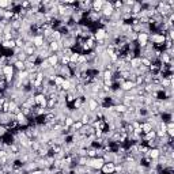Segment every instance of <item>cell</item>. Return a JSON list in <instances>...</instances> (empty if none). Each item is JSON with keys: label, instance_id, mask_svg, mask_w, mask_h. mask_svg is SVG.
Instances as JSON below:
<instances>
[{"label": "cell", "instance_id": "cell-4", "mask_svg": "<svg viewBox=\"0 0 174 174\" xmlns=\"http://www.w3.org/2000/svg\"><path fill=\"white\" fill-rule=\"evenodd\" d=\"M23 53L27 54V57L29 56H33V54L37 53V48L33 45V42H31V44H26L25 48H23Z\"/></svg>", "mask_w": 174, "mask_h": 174}, {"label": "cell", "instance_id": "cell-20", "mask_svg": "<svg viewBox=\"0 0 174 174\" xmlns=\"http://www.w3.org/2000/svg\"><path fill=\"white\" fill-rule=\"evenodd\" d=\"M16 60H19V61H23V63H26V61H27V54H25V53H23V50L21 52V53H18V54H16Z\"/></svg>", "mask_w": 174, "mask_h": 174}, {"label": "cell", "instance_id": "cell-12", "mask_svg": "<svg viewBox=\"0 0 174 174\" xmlns=\"http://www.w3.org/2000/svg\"><path fill=\"white\" fill-rule=\"evenodd\" d=\"M113 110H114L116 113H118V114H124V113L128 110V108H125V106L123 105V103H118V105H114V106H112Z\"/></svg>", "mask_w": 174, "mask_h": 174}, {"label": "cell", "instance_id": "cell-24", "mask_svg": "<svg viewBox=\"0 0 174 174\" xmlns=\"http://www.w3.org/2000/svg\"><path fill=\"white\" fill-rule=\"evenodd\" d=\"M8 7H10V2L0 0V10H8Z\"/></svg>", "mask_w": 174, "mask_h": 174}, {"label": "cell", "instance_id": "cell-6", "mask_svg": "<svg viewBox=\"0 0 174 174\" xmlns=\"http://www.w3.org/2000/svg\"><path fill=\"white\" fill-rule=\"evenodd\" d=\"M101 173L102 174H112L114 173V163L109 162V163H103L102 169H101Z\"/></svg>", "mask_w": 174, "mask_h": 174}, {"label": "cell", "instance_id": "cell-7", "mask_svg": "<svg viewBox=\"0 0 174 174\" xmlns=\"http://www.w3.org/2000/svg\"><path fill=\"white\" fill-rule=\"evenodd\" d=\"M135 87H136L135 82H130V80H125V82H124L123 85L120 86V89L123 90L124 92H128V91H130L132 89H135Z\"/></svg>", "mask_w": 174, "mask_h": 174}, {"label": "cell", "instance_id": "cell-8", "mask_svg": "<svg viewBox=\"0 0 174 174\" xmlns=\"http://www.w3.org/2000/svg\"><path fill=\"white\" fill-rule=\"evenodd\" d=\"M159 155H161V150H159V148H150L148 158L151 159V161H158Z\"/></svg>", "mask_w": 174, "mask_h": 174}, {"label": "cell", "instance_id": "cell-1", "mask_svg": "<svg viewBox=\"0 0 174 174\" xmlns=\"http://www.w3.org/2000/svg\"><path fill=\"white\" fill-rule=\"evenodd\" d=\"M103 163H105V161H103L102 158H89L86 166L91 167L92 170H101L103 166Z\"/></svg>", "mask_w": 174, "mask_h": 174}, {"label": "cell", "instance_id": "cell-11", "mask_svg": "<svg viewBox=\"0 0 174 174\" xmlns=\"http://www.w3.org/2000/svg\"><path fill=\"white\" fill-rule=\"evenodd\" d=\"M46 60H48V63L50 64V67H57L59 65V57H57V54H50Z\"/></svg>", "mask_w": 174, "mask_h": 174}, {"label": "cell", "instance_id": "cell-16", "mask_svg": "<svg viewBox=\"0 0 174 174\" xmlns=\"http://www.w3.org/2000/svg\"><path fill=\"white\" fill-rule=\"evenodd\" d=\"M80 123H82L83 125H90V124H91V120H90L89 113H85V114L80 117Z\"/></svg>", "mask_w": 174, "mask_h": 174}, {"label": "cell", "instance_id": "cell-23", "mask_svg": "<svg viewBox=\"0 0 174 174\" xmlns=\"http://www.w3.org/2000/svg\"><path fill=\"white\" fill-rule=\"evenodd\" d=\"M15 46H16V48H19V49H23V48H25V41H23L21 37L15 40Z\"/></svg>", "mask_w": 174, "mask_h": 174}, {"label": "cell", "instance_id": "cell-2", "mask_svg": "<svg viewBox=\"0 0 174 174\" xmlns=\"http://www.w3.org/2000/svg\"><path fill=\"white\" fill-rule=\"evenodd\" d=\"M113 11H114V8H113V3L112 2H103L102 10H101V15H102L103 18H106V19H110Z\"/></svg>", "mask_w": 174, "mask_h": 174}, {"label": "cell", "instance_id": "cell-14", "mask_svg": "<svg viewBox=\"0 0 174 174\" xmlns=\"http://www.w3.org/2000/svg\"><path fill=\"white\" fill-rule=\"evenodd\" d=\"M75 123V120L71 117V116H65V120H64V128L65 129H69L72 127V124Z\"/></svg>", "mask_w": 174, "mask_h": 174}, {"label": "cell", "instance_id": "cell-9", "mask_svg": "<svg viewBox=\"0 0 174 174\" xmlns=\"http://www.w3.org/2000/svg\"><path fill=\"white\" fill-rule=\"evenodd\" d=\"M3 74L4 75H15V68H14V65L12 64H7V65H4L3 67Z\"/></svg>", "mask_w": 174, "mask_h": 174}, {"label": "cell", "instance_id": "cell-26", "mask_svg": "<svg viewBox=\"0 0 174 174\" xmlns=\"http://www.w3.org/2000/svg\"><path fill=\"white\" fill-rule=\"evenodd\" d=\"M4 97V94H3V91H0V98H3Z\"/></svg>", "mask_w": 174, "mask_h": 174}, {"label": "cell", "instance_id": "cell-3", "mask_svg": "<svg viewBox=\"0 0 174 174\" xmlns=\"http://www.w3.org/2000/svg\"><path fill=\"white\" fill-rule=\"evenodd\" d=\"M34 101H36V105L37 106H41V108L46 109V97L44 94H36L34 95Z\"/></svg>", "mask_w": 174, "mask_h": 174}, {"label": "cell", "instance_id": "cell-13", "mask_svg": "<svg viewBox=\"0 0 174 174\" xmlns=\"http://www.w3.org/2000/svg\"><path fill=\"white\" fill-rule=\"evenodd\" d=\"M140 128H141V132H143V135H144V133H148L150 130H152L151 124H150V123H147V121H144V123H141Z\"/></svg>", "mask_w": 174, "mask_h": 174}, {"label": "cell", "instance_id": "cell-22", "mask_svg": "<svg viewBox=\"0 0 174 174\" xmlns=\"http://www.w3.org/2000/svg\"><path fill=\"white\" fill-rule=\"evenodd\" d=\"M7 133H8V128L5 125H2V124H0V139H3Z\"/></svg>", "mask_w": 174, "mask_h": 174}, {"label": "cell", "instance_id": "cell-15", "mask_svg": "<svg viewBox=\"0 0 174 174\" xmlns=\"http://www.w3.org/2000/svg\"><path fill=\"white\" fill-rule=\"evenodd\" d=\"M14 68H15V71L16 72H19V71H25V63L23 61H19V60H16L15 63H14Z\"/></svg>", "mask_w": 174, "mask_h": 174}, {"label": "cell", "instance_id": "cell-18", "mask_svg": "<svg viewBox=\"0 0 174 174\" xmlns=\"http://www.w3.org/2000/svg\"><path fill=\"white\" fill-rule=\"evenodd\" d=\"M64 78L63 76H59V75H57L56 78H54V86L56 87H61L63 86V83H64Z\"/></svg>", "mask_w": 174, "mask_h": 174}, {"label": "cell", "instance_id": "cell-10", "mask_svg": "<svg viewBox=\"0 0 174 174\" xmlns=\"http://www.w3.org/2000/svg\"><path fill=\"white\" fill-rule=\"evenodd\" d=\"M140 65H141L140 57H135V59H132V60L129 61V67H130V69H137Z\"/></svg>", "mask_w": 174, "mask_h": 174}, {"label": "cell", "instance_id": "cell-17", "mask_svg": "<svg viewBox=\"0 0 174 174\" xmlns=\"http://www.w3.org/2000/svg\"><path fill=\"white\" fill-rule=\"evenodd\" d=\"M87 158H97V148L89 147L87 148Z\"/></svg>", "mask_w": 174, "mask_h": 174}, {"label": "cell", "instance_id": "cell-25", "mask_svg": "<svg viewBox=\"0 0 174 174\" xmlns=\"http://www.w3.org/2000/svg\"><path fill=\"white\" fill-rule=\"evenodd\" d=\"M140 61H141V65H144V67L151 65V60H148V59H140Z\"/></svg>", "mask_w": 174, "mask_h": 174}, {"label": "cell", "instance_id": "cell-5", "mask_svg": "<svg viewBox=\"0 0 174 174\" xmlns=\"http://www.w3.org/2000/svg\"><path fill=\"white\" fill-rule=\"evenodd\" d=\"M45 44L46 42H45V40H44V36H36L33 38V45L37 48V50H38V49H41Z\"/></svg>", "mask_w": 174, "mask_h": 174}, {"label": "cell", "instance_id": "cell-19", "mask_svg": "<svg viewBox=\"0 0 174 174\" xmlns=\"http://www.w3.org/2000/svg\"><path fill=\"white\" fill-rule=\"evenodd\" d=\"M59 64L63 65V67L68 65V64H69V57H68V56H61V57L59 59Z\"/></svg>", "mask_w": 174, "mask_h": 174}, {"label": "cell", "instance_id": "cell-27", "mask_svg": "<svg viewBox=\"0 0 174 174\" xmlns=\"http://www.w3.org/2000/svg\"><path fill=\"white\" fill-rule=\"evenodd\" d=\"M2 105H3V103H0V113H2Z\"/></svg>", "mask_w": 174, "mask_h": 174}, {"label": "cell", "instance_id": "cell-21", "mask_svg": "<svg viewBox=\"0 0 174 174\" xmlns=\"http://www.w3.org/2000/svg\"><path fill=\"white\" fill-rule=\"evenodd\" d=\"M113 3V8L114 10H121V8L124 7V2H121V0H117V2H112Z\"/></svg>", "mask_w": 174, "mask_h": 174}]
</instances>
